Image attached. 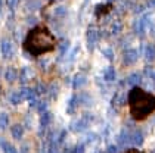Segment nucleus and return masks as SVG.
Segmentation results:
<instances>
[{
	"label": "nucleus",
	"instance_id": "ddd939ff",
	"mask_svg": "<svg viewBox=\"0 0 155 153\" xmlns=\"http://www.w3.org/2000/svg\"><path fill=\"white\" fill-rule=\"evenodd\" d=\"M102 77H104V80L107 82H112L115 81V69L109 65V66H107L105 69H104V74H102Z\"/></svg>",
	"mask_w": 155,
	"mask_h": 153
},
{
	"label": "nucleus",
	"instance_id": "423d86ee",
	"mask_svg": "<svg viewBox=\"0 0 155 153\" xmlns=\"http://www.w3.org/2000/svg\"><path fill=\"white\" fill-rule=\"evenodd\" d=\"M89 124H90V118L87 116L80 118L78 121H75V122L71 124V131H74V132H83L84 129H87Z\"/></svg>",
	"mask_w": 155,
	"mask_h": 153
},
{
	"label": "nucleus",
	"instance_id": "a211bd4d",
	"mask_svg": "<svg viewBox=\"0 0 155 153\" xmlns=\"http://www.w3.org/2000/svg\"><path fill=\"white\" fill-rule=\"evenodd\" d=\"M21 81L22 82H27L30 78H31V75H33V71L30 69V68H22L21 69Z\"/></svg>",
	"mask_w": 155,
	"mask_h": 153
},
{
	"label": "nucleus",
	"instance_id": "6ab92c4d",
	"mask_svg": "<svg viewBox=\"0 0 155 153\" xmlns=\"http://www.w3.org/2000/svg\"><path fill=\"white\" fill-rule=\"evenodd\" d=\"M70 153H86V147L84 144H77L70 150Z\"/></svg>",
	"mask_w": 155,
	"mask_h": 153
},
{
	"label": "nucleus",
	"instance_id": "2eb2a0df",
	"mask_svg": "<svg viewBox=\"0 0 155 153\" xmlns=\"http://www.w3.org/2000/svg\"><path fill=\"white\" fill-rule=\"evenodd\" d=\"M0 147H2V150L3 153H19L16 150V147L11 144V143H8L6 140H0Z\"/></svg>",
	"mask_w": 155,
	"mask_h": 153
},
{
	"label": "nucleus",
	"instance_id": "7ed1b4c3",
	"mask_svg": "<svg viewBox=\"0 0 155 153\" xmlns=\"http://www.w3.org/2000/svg\"><path fill=\"white\" fill-rule=\"evenodd\" d=\"M97 41H99V31L96 30L95 27H90L87 30V33H86V44H87L89 52H93L95 50Z\"/></svg>",
	"mask_w": 155,
	"mask_h": 153
},
{
	"label": "nucleus",
	"instance_id": "f257e3e1",
	"mask_svg": "<svg viewBox=\"0 0 155 153\" xmlns=\"http://www.w3.org/2000/svg\"><path fill=\"white\" fill-rule=\"evenodd\" d=\"M55 47V35L46 27H34L24 40V49L33 56L45 55Z\"/></svg>",
	"mask_w": 155,
	"mask_h": 153
},
{
	"label": "nucleus",
	"instance_id": "20e7f679",
	"mask_svg": "<svg viewBox=\"0 0 155 153\" xmlns=\"http://www.w3.org/2000/svg\"><path fill=\"white\" fill-rule=\"evenodd\" d=\"M52 112L49 110H45L43 113H40V128H38V134H43L46 129L49 128V125L52 124Z\"/></svg>",
	"mask_w": 155,
	"mask_h": 153
},
{
	"label": "nucleus",
	"instance_id": "aec40b11",
	"mask_svg": "<svg viewBox=\"0 0 155 153\" xmlns=\"http://www.w3.org/2000/svg\"><path fill=\"white\" fill-rule=\"evenodd\" d=\"M139 82H140V77H139L137 74H133V75L129 77V84H130V85L134 87V84H139Z\"/></svg>",
	"mask_w": 155,
	"mask_h": 153
},
{
	"label": "nucleus",
	"instance_id": "dca6fc26",
	"mask_svg": "<svg viewBox=\"0 0 155 153\" xmlns=\"http://www.w3.org/2000/svg\"><path fill=\"white\" fill-rule=\"evenodd\" d=\"M8 127H9V115L6 112H3V113H0V129L5 131Z\"/></svg>",
	"mask_w": 155,
	"mask_h": 153
},
{
	"label": "nucleus",
	"instance_id": "f03ea898",
	"mask_svg": "<svg viewBox=\"0 0 155 153\" xmlns=\"http://www.w3.org/2000/svg\"><path fill=\"white\" fill-rule=\"evenodd\" d=\"M129 106L130 113L136 121H143L149 116L152 112H155V96L143 88L134 85L129 93Z\"/></svg>",
	"mask_w": 155,
	"mask_h": 153
},
{
	"label": "nucleus",
	"instance_id": "1a4fd4ad",
	"mask_svg": "<svg viewBox=\"0 0 155 153\" xmlns=\"http://www.w3.org/2000/svg\"><path fill=\"white\" fill-rule=\"evenodd\" d=\"M143 143V135L140 131H133V132H129V144H133V146H140Z\"/></svg>",
	"mask_w": 155,
	"mask_h": 153
},
{
	"label": "nucleus",
	"instance_id": "4be33fe9",
	"mask_svg": "<svg viewBox=\"0 0 155 153\" xmlns=\"http://www.w3.org/2000/svg\"><path fill=\"white\" fill-rule=\"evenodd\" d=\"M107 153H117V146H108Z\"/></svg>",
	"mask_w": 155,
	"mask_h": 153
},
{
	"label": "nucleus",
	"instance_id": "6e6552de",
	"mask_svg": "<svg viewBox=\"0 0 155 153\" xmlns=\"http://www.w3.org/2000/svg\"><path fill=\"white\" fill-rule=\"evenodd\" d=\"M78 105H80V99H78V96H77V94L71 96V99L68 100V106H67V113H68V115L75 113V110H77Z\"/></svg>",
	"mask_w": 155,
	"mask_h": 153
},
{
	"label": "nucleus",
	"instance_id": "4468645a",
	"mask_svg": "<svg viewBox=\"0 0 155 153\" xmlns=\"http://www.w3.org/2000/svg\"><path fill=\"white\" fill-rule=\"evenodd\" d=\"M9 100L12 105H21L24 102V96H22V91L18 90V91H12L11 96H9Z\"/></svg>",
	"mask_w": 155,
	"mask_h": 153
},
{
	"label": "nucleus",
	"instance_id": "f8f14e48",
	"mask_svg": "<svg viewBox=\"0 0 155 153\" xmlns=\"http://www.w3.org/2000/svg\"><path fill=\"white\" fill-rule=\"evenodd\" d=\"M18 77H19V72L15 69V68H12V66H9L6 69V72H5V78H6L8 82H15L18 80Z\"/></svg>",
	"mask_w": 155,
	"mask_h": 153
},
{
	"label": "nucleus",
	"instance_id": "412c9836",
	"mask_svg": "<svg viewBox=\"0 0 155 153\" xmlns=\"http://www.w3.org/2000/svg\"><path fill=\"white\" fill-rule=\"evenodd\" d=\"M104 53H105L107 59L112 60V58H114V55H112V50H109V49H104Z\"/></svg>",
	"mask_w": 155,
	"mask_h": 153
},
{
	"label": "nucleus",
	"instance_id": "39448f33",
	"mask_svg": "<svg viewBox=\"0 0 155 153\" xmlns=\"http://www.w3.org/2000/svg\"><path fill=\"white\" fill-rule=\"evenodd\" d=\"M0 52H2V56L5 59H11L13 56V46L11 43V40L8 38H3L0 41Z\"/></svg>",
	"mask_w": 155,
	"mask_h": 153
},
{
	"label": "nucleus",
	"instance_id": "9b49d317",
	"mask_svg": "<svg viewBox=\"0 0 155 153\" xmlns=\"http://www.w3.org/2000/svg\"><path fill=\"white\" fill-rule=\"evenodd\" d=\"M11 134L15 140H21L22 135H24V127L21 124H13L11 127Z\"/></svg>",
	"mask_w": 155,
	"mask_h": 153
},
{
	"label": "nucleus",
	"instance_id": "b1692460",
	"mask_svg": "<svg viewBox=\"0 0 155 153\" xmlns=\"http://www.w3.org/2000/svg\"><path fill=\"white\" fill-rule=\"evenodd\" d=\"M0 9H2V0H0Z\"/></svg>",
	"mask_w": 155,
	"mask_h": 153
},
{
	"label": "nucleus",
	"instance_id": "393cba45",
	"mask_svg": "<svg viewBox=\"0 0 155 153\" xmlns=\"http://www.w3.org/2000/svg\"><path fill=\"white\" fill-rule=\"evenodd\" d=\"M109 2H114V0H109Z\"/></svg>",
	"mask_w": 155,
	"mask_h": 153
},
{
	"label": "nucleus",
	"instance_id": "9d476101",
	"mask_svg": "<svg viewBox=\"0 0 155 153\" xmlns=\"http://www.w3.org/2000/svg\"><path fill=\"white\" fill-rule=\"evenodd\" d=\"M86 82H87V77L83 74H77L72 78V88H81L86 85Z\"/></svg>",
	"mask_w": 155,
	"mask_h": 153
},
{
	"label": "nucleus",
	"instance_id": "0eeeda50",
	"mask_svg": "<svg viewBox=\"0 0 155 153\" xmlns=\"http://www.w3.org/2000/svg\"><path fill=\"white\" fill-rule=\"evenodd\" d=\"M136 59H137V52H136L134 49H127V50L123 53V62H124L126 65L134 63Z\"/></svg>",
	"mask_w": 155,
	"mask_h": 153
},
{
	"label": "nucleus",
	"instance_id": "f3484780",
	"mask_svg": "<svg viewBox=\"0 0 155 153\" xmlns=\"http://www.w3.org/2000/svg\"><path fill=\"white\" fill-rule=\"evenodd\" d=\"M145 58L146 60H154L155 59V47L151 46V44H148L146 49H145Z\"/></svg>",
	"mask_w": 155,
	"mask_h": 153
},
{
	"label": "nucleus",
	"instance_id": "5701e85b",
	"mask_svg": "<svg viewBox=\"0 0 155 153\" xmlns=\"http://www.w3.org/2000/svg\"><path fill=\"white\" fill-rule=\"evenodd\" d=\"M124 153H143V152H140L139 149H129V150H126Z\"/></svg>",
	"mask_w": 155,
	"mask_h": 153
}]
</instances>
